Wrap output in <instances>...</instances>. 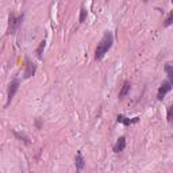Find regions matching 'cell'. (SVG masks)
I'll use <instances>...</instances> for the list:
<instances>
[{"mask_svg": "<svg viewBox=\"0 0 173 173\" xmlns=\"http://www.w3.org/2000/svg\"><path fill=\"white\" fill-rule=\"evenodd\" d=\"M112 43H114V35H112L111 31H106L102 41L99 42V45H97V48H96L95 58L96 59H102L106 56V53L111 49Z\"/></svg>", "mask_w": 173, "mask_h": 173, "instance_id": "cell-1", "label": "cell"}, {"mask_svg": "<svg viewBox=\"0 0 173 173\" xmlns=\"http://www.w3.org/2000/svg\"><path fill=\"white\" fill-rule=\"evenodd\" d=\"M8 34H14L16 29L20 26L22 20H23V15L16 16L15 14H10V19H8Z\"/></svg>", "mask_w": 173, "mask_h": 173, "instance_id": "cell-2", "label": "cell"}, {"mask_svg": "<svg viewBox=\"0 0 173 173\" xmlns=\"http://www.w3.org/2000/svg\"><path fill=\"white\" fill-rule=\"evenodd\" d=\"M172 89V81H164V83L161 84V87L158 88V93H157V99L158 100H162L164 97H165V95L168 92H171Z\"/></svg>", "mask_w": 173, "mask_h": 173, "instance_id": "cell-3", "label": "cell"}, {"mask_svg": "<svg viewBox=\"0 0 173 173\" xmlns=\"http://www.w3.org/2000/svg\"><path fill=\"white\" fill-rule=\"evenodd\" d=\"M19 89V81L18 80H14L12 83L8 85V91H7V106L11 103V100L14 99L15 93H16V91Z\"/></svg>", "mask_w": 173, "mask_h": 173, "instance_id": "cell-4", "label": "cell"}, {"mask_svg": "<svg viewBox=\"0 0 173 173\" xmlns=\"http://www.w3.org/2000/svg\"><path fill=\"white\" fill-rule=\"evenodd\" d=\"M35 69H37V65L34 64V62H31L30 59H26V70H24V77L29 78L31 76H34Z\"/></svg>", "mask_w": 173, "mask_h": 173, "instance_id": "cell-5", "label": "cell"}, {"mask_svg": "<svg viewBox=\"0 0 173 173\" xmlns=\"http://www.w3.org/2000/svg\"><path fill=\"white\" fill-rule=\"evenodd\" d=\"M116 119H118L119 123H122L124 126H130V124H134V123H138V122H139V118H138V116L130 119V118H126V116H123V115H118V118Z\"/></svg>", "mask_w": 173, "mask_h": 173, "instance_id": "cell-6", "label": "cell"}, {"mask_svg": "<svg viewBox=\"0 0 173 173\" xmlns=\"http://www.w3.org/2000/svg\"><path fill=\"white\" fill-rule=\"evenodd\" d=\"M124 147H126V138L121 137L118 141H116V143L114 146V152L115 153H121V152H123L124 150Z\"/></svg>", "mask_w": 173, "mask_h": 173, "instance_id": "cell-7", "label": "cell"}, {"mask_svg": "<svg viewBox=\"0 0 173 173\" xmlns=\"http://www.w3.org/2000/svg\"><path fill=\"white\" fill-rule=\"evenodd\" d=\"M130 88H131L130 81H124V83H123V85H122L121 92H119V99H123V97L127 96V93L130 92Z\"/></svg>", "mask_w": 173, "mask_h": 173, "instance_id": "cell-8", "label": "cell"}, {"mask_svg": "<svg viewBox=\"0 0 173 173\" xmlns=\"http://www.w3.org/2000/svg\"><path fill=\"white\" fill-rule=\"evenodd\" d=\"M74 162H76V168L77 171H81V169L85 166V161H84L83 156H81V152H77L76 158H74Z\"/></svg>", "mask_w": 173, "mask_h": 173, "instance_id": "cell-9", "label": "cell"}, {"mask_svg": "<svg viewBox=\"0 0 173 173\" xmlns=\"http://www.w3.org/2000/svg\"><path fill=\"white\" fill-rule=\"evenodd\" d=\"M165 72L169 77V81H172L173 80V65H172V62H166L165 64Z\"/></svg>", "mask_w": 173, "mask_h": 173, "instance_id": "cell-10", "label": "cell"}, {"mask_svg": "<svg viewBox=\"0 0 173 173\" xmlns=\"http://www.w3.org/2000/svg\"><path fill=\"white\" fill-rule=\"evenodd\" d=\"M45 46H46V41H42V42L39 43L38 49H37V56H38V58H42V54H43V50H45Z\"/></svg>", "mask_w": 173, "mask_h": 173, "instance_id": "cell-11", "label": "cell"}, {"mask_svg": "<svg viewBox=\"0 0 173 173\" xmlns=\"http://www.w3.org/2000/svg\"><path fill=\"white\" fill-rule=\"evenodd\" d=\"M14 134H15V137H16L18 139H20V141H24V142H26L27 145H30V141H29V138H27V137H24V135L19 134V133H18V131H15V130H14Z\"/></svg>", "mask_w": 173, "mask_h": 173, "instance_id": "cell-12", "label": "cell"}, {"mask_svg": "<svg viewBox=\"0 0 173 173\" xmlns=\"http://www.w3.org/2000/svg\"><path fill=\"white\" fill-rule=\"evenodd\" d=\"M85 18H87V10L84 7H81V10H80V19H78V22L83 23V22L85 20Z\"/></svg>", "mask_w": 173, "mask_h": 173, "instance_id": "cell-13", "label": "cell"}, {"mask_svg": "<svg viewBox=\"0 0 173 173\" xmlns=\"http://www.w3.org/2000/svg\"><path fill=\"white\" fill-rule=\"evenodd\" d=\"M172 18H173V12H169L168 18H166V20H165V26H166V27L172 24Z\"/></svg>", "mask_w": 173, "mask_h": 173, "instance_id": "cell-14", "label": "cell"}, {"mask_svg": "<svg viewBox=\"0 0 173 173\" xmlns=\"http://www.w3.org/2000/svg\"><path fill=\"white\" fill-rule=\"evenodd\" d=\"M172 108H173L172 106L168 107V116H166V118H168V122H172Z\"/></svg>", "mask_w": 173, "mask_h": 173, "instance_id": "cell-15", "label": "cell"}]
</instances>
